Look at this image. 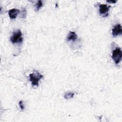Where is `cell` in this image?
Wrapping results in <instances>:
<instances>
[{
  "mask_svg": "<svg viewBox=\"0 0 122 122\" xmlns=\"http://www.w3.org/2000/svg\"><path fill=\"white\" fill-rule=\"evenodd\" d=\"M43 78V75L41 74L38 71H34L30 74L29 80L31 81L32 86H38L40 80Z\"/></svg>",
  "mask_w": 122,
  "mask_h": 122,
  "instance_id": "6da1fadb",
  "label": "cell"
},
{
  "mask_svg": "<svg viewBox=\"0 0 122 122\" xmlns=\"http://www.w3.org/2000/svg\"><path fill=\"white\" fill-rule=\"evenodd\" d=\"M10 40L12 43L21 42L23 39L22 37V32L21 30L18 29L14 31L10 37Z\"/></svg>",
  "mask_w": 122,
  "mask_h": 122,
  "instance_id": "7a4b0ae2",
  "label": "cell"
},
{
  "mask_svg": "<svg viewBox=\"0 0 122 122\" xmlns=\"http://www.w3.org/2000/svg\"><path fill=\"white\" fill-rule=\"evenodd\" d=\"M112 59L116 64L120 63L122 58V52L120 48H116L113 51L112 56Z\"/></svg>",
  "mask_w": 122,
  "mask_h": 122,
  "instance_id": "3957f363",
  "label": "cell"
},
{
  "mask_svg": "<svg viewBox=\"0 0 122 122\" xmlns=\"http://www.w3.org/2000/svg\"><path fill=\"white\" fill-rule=\"evenodd\" d=\"M110 6L107 4H100L99 6V13L103 17H106L108 15V11H109Z\"/></svg>",
  "mask_w": 122,
  "mask_h": 122,
  "instance_id": "277c9868",
  "label": "cell"
},
{
  "mask_svg": "<svg viewBox=\"0 0 122 122\" xmlns=\"http://www.w3.org/2000/svg\"><path fill=\"white\" fill-rule=\"evenodd\" d=\"M122 32V26L120 24H117L115 25L112 29V34L114 37L121 35Z\"/></svg>",
  "mask_w": 122,
  "mask_h": 122,
  "instance_id": "5b68a950",
  "label": "cell"
},
{
  "mask_svg": "<svg viewBox=\"0 0 122 122\" xmlns=\"http://www.w3.org/2000/svg\"><path fill=\"white\" fill-rule=\"evenodd\" d=\"M20 10L17 9H12L8 11L9 16L10 19H15L17 18L18 14L20 13Z\"/></svg>",
  "mask_w": 122,
  "mask_h": 122,
  "instance_id": "8992f818",
  "label": "cell"
},
{
  "mask_svg": "<svg viewBox=\"0 0 122 122\" xmlns=\"http://www.w3.org/2000/svg\"><path fill=\"white\" fill-rule=\"evenodd\" d=\"M77 39V35L76 33L74 31H70L68 36L67 38V40L68 41H75Z\"/></svg>",
  "mask_w": 122,
  "mask_h": 122,
  "instance_id": "52a82bcc",
  "label": "cell"
},
{
  "mask_svg": "<svg viewBox=\"0 0 122 122\" xmlns=\"http://www.w3.org/2000/svg\"><path fill=\"white\" fill-rule=\"evenodd\" d=\"M74 95V93L72 92H67L65 93L64 97L66 99H70L72 98Z\"/></svg>",
  "mask_w": 122,
  "mask_h": 122,
  "instance_id": "ba28073f",
  "label": "cell"
},
{
  "mask_svg": "<svg viewBox=\"0 0 122 122\" xmlns=\"http://www.w3.org/2000/svg\"><path fill=\"white\" fill-rule=\"evenodd\" d=\"M43 6V3L42 1L41 0H39L38 1V2H37V3L36 4L35 7H36V10L37 11H38L40 8L42 7Z\"/></svg>",
  "mask_w": 122,
  "mask_h": 122,
  "instance_id": "9c48e42d",
  "label": "cell"
},
{
  "mask_svg": "<svg viewBox=\"0 0 122 122\" xmlns=\"http://www.w3.org/2000/svg\"><path fill=\"white\" fill-rule=\"evenodd\" d=\"M19 106L20 107V108L21 109V110L22 111L24 110V106L23 105V102L22 101H20L19 103Z\"/></svg>",
  "mask_w": 122,
  "mask_h": 122,
  "instance_id": "30bf717a",
  "label": "cell"
},
{
  "mask_svg": "<svg viewBox=\"0 0 122 122\" xmlns=\"http://www.w3.org/2000/svg\"><path fill=\"white\" fill-rule=\"evenodd\" d=\"M21 15H22L21 17L22 18H25L26 16V10H24L22 12Z\"/></svg>",
  "mask_w": 122,
  "mask_h": 122,
  "instance_id": "8fae6325",
  "label": "cell"
},
{
  "mask_svg": "<svg viewBox=\"0 0 122 122\" xmlns=\"http://www.w3.org/2000/svg\"><path fill=\"white\" fill-rule=\"evenodd\" d=\"M107 2H109V3H115L117 2L116 0H107L106 1Z\"/></svg>",
  "mask_w": 122,
  "mask_h": 122,
  "instance_id": "7c38bea8",
  "label": "cell"
}]
</instances>
